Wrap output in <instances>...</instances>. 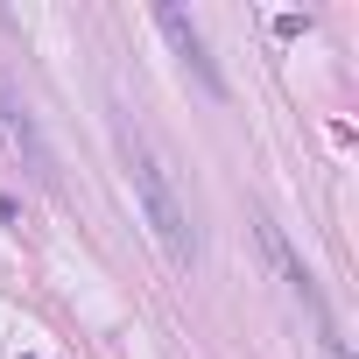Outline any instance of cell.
Instances as JSON below:
<instances>
[{"label":"cell","instance_id":"6da1fadb","mask_svg":"<svg viewBox=\"0 0 359 359\" xmlns=\"http://www.w3.org/2000/svg\"><path fill=\"white\" fill-rule=\"evenodd\" d=\"M113 141H120L127 184H134V198H141V212H148V226H155V240H162L169 268H191V261H198V233H191V212L176 205L169 162L155 155V141H148V134H141L134 120H113Z\"/></svg>","mask_w":359,"mask_h":359},{"label":"cell","instance_id":"7a4b0ae2","mask_svg":"<svg viewBox=\"0 0 359 359\" xmlns=\"http://www.w3.org/2000/svg\"><path fill=\"white\" fill-rule=\"evenodd\" d=\"M0 120H8V134H15V148L29 155V176L43 191H57V155L43 148V127H36V113H29V99H15V85L0 78Z\"/></svg>","mask_w":359,"mask_h":359},{"label":"cell","instance_id":"3957f363","mask_svg":"<svg viewBox=\"0 0 359 359\" xmlns=\"http://www.w3.org/2000/svg\"><path fill=\"white\" fill-rule=\"evenodd\" d=\"M155 22H162V36H169L176 50H184V64L198 71V85H205L212 99H226V78L212 71V57H205V36H198V22H184V15H176V8H155Z\"/></svg>","mask_w":359,"mask_h":359}]
</instances>
